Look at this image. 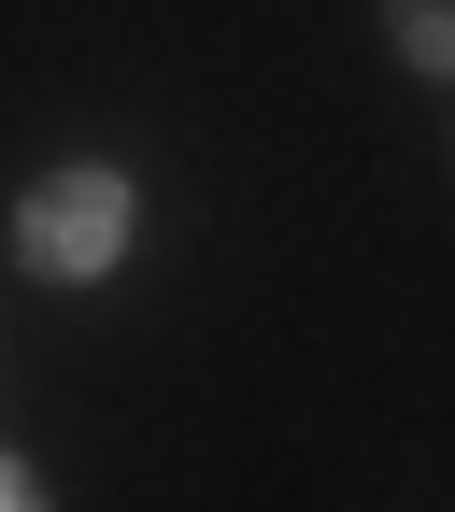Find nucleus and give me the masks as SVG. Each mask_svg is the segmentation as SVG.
Segmentation results:
<instances>
[{"instance_id":"f257e3e1","label":"nucleus","mask_w":455,"mask_h":512,"mask_svg":"<svg viewBox=\"0 0 455 512\" xmlns=\"http://www.w3.org/2000/svg\"><path fill=\"white\" fill-rule=\"evenodd\" d=\"M15 242H29V271H57V285L114 271V242H128V185H114V171H57V185H29Z\"/></svg>"},{"instance_id":"f03ea898","label":"nucleus","mask_w":455,"mask_h":512,"mask_svg":"<svg viewBox=\"0 0 455 512\" xmlns=\"http://www.w3.org/2000/svg\"><path fill=\"white\" fill-rule=\"evenodd\" d=\"M399 57L413 72H455V0H399Z\"/></svg>"},{"instance_id":"7ed1b4c3","label":"nucleus","mask_w":455,"mask_h":512,"mask_svg":"<svg viewBox=\"0 0 455 512\" xmlns=\"http://www.w3.org/2000/svg\"><path fill=\"white\" fill-rule=\"evenodd\" d=\"M15 498H29V484H15V470H0V512H15Z\"/></svg>"}]
</instances>
